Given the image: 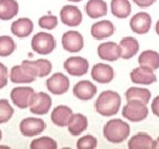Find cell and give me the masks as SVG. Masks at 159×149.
I'll return each instance as SVG.
<instances>
[{"instance_id": "6da1fadb", "label": "cell", "mask_w": 159, "mask_h": 149, "mask_svg": "<svg viewBox=\"0 0 159 149\" xmlns=\"http://www.w3.org/2000/svg\"><path fill=\"white\" fill-rule=\"evenodd\" d=\"M122 105L120 95L115 91L107 89L98 95L95 101V111L101 116L111 117L118 113Z\"/></svg>"}, {"instance_id": "7a4b0ae2", "label": "cell", "mask_w": 159, "mask_h": 149, "mask_svg": "<svg viewBox=\"0 0 159 149\" xmlns=\"http://www.w3.org/2000/svg\"><path fill=\"white\" fill-rule=\"evenodd\" d=\"M130 127L123 119H111L103 127V136L108 142L120 144L128 138Z\"/></svg>"}, {"instance_id": "3957f363", "label": "cell", "mask_w": 159, "mask_h": 149, "mask_svg": "<svg viewBox=\"0 0 159 149\" xmlns=\"http://www.w3.org/2000/svg\"><path fill=\"white\" fill-rule=\"evenodd\" d=\"M122 114L125 118L130 122L139 123L147 118L149 109L147 107V104H145L142 101L130 99V101H127V104L123 107Z\"/></svg>"}, {"instance_id": "277c9868", "label": "cell", "mask_w": 159, "mask_h": 149, "mask_svg": "<svg viewBox=\"0 0 159 149\" xmlns=\"http://www.w3.org/2000/svg\"><path fill=\"white\" fill-rule=\"evenodd\" d=\"M31 47L33 52L40 55L51 54L57 47V41L51 33L38 32L31 40Z\"/></svg>"}, {"instance_id": "5b68a950", "label": "cell", "mask_w": 159, "mask_h": 149, "mask_svg": "<svg viewBox=\"0 0 159 149\" xmlns=\"http://www.w3.org/2000/svg\"><path fill=\"white\" fill-rule=\"evenodd\" d=\"M35 95V91L30 86H18L12 88L10 93V98L20 109L29 108L30 104L32 102L33 97Z\"/></svg>"}, {"instance_id": "8992f818", "label": "cell", "mask_w": 159, "mask_h": 149, "mask_svg": "<svg viewBox=\"0 0 159 149\" xmlns=\"http://www.w3.org/2000/svg\"><path fill=\"white\" fill-rule=\"evenodd\" d=\"M20 133L25 137H35L42 134L47 129V124L39 117H27L23 118L19 125Z\"/></svg>"}, {"instance_id": "52a82bcc", "label": "cell", "mask_w": 159, "mask_h": 149, "mask_svg": "<svg viewBox=\"0 0 159 149\" xmlns=\"http://www.w3.org/2000/svg\"><path fill=\"white\" fill-rule=\"evenodd\" d=\"M61 42L63 49L70 53H79L84 47V38L75 30H70L63 33Z\"/></svg>"}, {"instance_id": "ba28073f", "label": "cell", "mask_w": 159, "mask_h": 149, "mask_svg": "<svg viewBox=\"0 0 159 149\" xmlns=\"http://www.w3.org/2000/svg\"><path fill=\"white\" fill-rule=\"evenodd\" d=\"M64 70L72 76H83L89 72V63L85 57L82 56H70L65 60L64 64Z\"/></svg>"}, {"instance_id": "9c48e42d", "label": "cell", "mask_w": 159, "mask_h": 149, "mask_svg": "<svg viewBox=\"0 0 159 149\" xmlns=\"http://www.w3.org/2000/svg\"><path fill=\"white\" fill-rule=\"evenodd\" d=\"M47 88L53 95H63L70 89V79L61 72L54 73L48 79Z\"/></svg>"}, {"instance_id": "30bf717a", "label": "cell", "mask_w": 159, "mask_h": 149, "mask_svg": "<svg viewBox=\"0 0 159 149\" xmlns=\"http://www.w3.org/2000/svg\"><path fill=\"white\" fill-rule=\"evenodd\" d=\"M52 106V98L49 94L44 92L35 93L32 102L30 104L29 109L33 115L42 116L49 113L50 108Z\"/></svg>"}, {"instance_id": "8fae6325", "label": "cell", "mask_w": 159, "mask_h": 149, "mask_svg": "<svg viewBox=\"0 0 159 149\" xmlns=\"http://www.w3.org/2000/svg\"><path fill=\"white\" fill-rule=\"evenodd\" d=\"M60 19L63 25L70 28L79 27L83 21V15L76 6L66 5L60 11Z\"/></svg>"}, {"instance_id": "7c38bea8", "label": "cell", "mask_w": 159, "mask_h": 149, "mask_svg": "<svg viewBox=\"0 0 159 149\" xmlns=\"http://www.w3.org/2000/svg\"><path fill=\"white\" fill-rule=\"evenodd\" d=\"M152 17L147 12H138L133 16L129 21V27L133 32L136 34H146L152 28Z\"/></svg>"}, {"instance_id": "4fadbf2b", "label": "cell", "mask_w": 159, "mask_h": 149, "mask_svg": "<svg viewBox=\"0 0 159 149\" xmlns=\"http://www.w3.org/2000/svg\"><path fill=\"white\" fill-rule=\"evenodd\" d=\"M129 76H130L133 83L140 85H150L154 84L157 81V76L154 70L146 66H140V65L133 70Z\"/></svg>"}, {"instance_id": "5bb4252c", "label": "cell", "mask_w": 159, "mask_h": 149, "mask_svg": "<svg viewBox=\"0 0 159 149\" xmlns=\"http://www.w3.org/2000/svg\"><path fill=\"white\" fill-rule=\"evenodd\" d=\"M91 75L94 81L101 84H108L114 79L115 72L114 69L109 64L105 63H97L92 67Z\"/></svg>"}, {"instance_id": "9a60e30c", "label": "cell", "mask_w": 159, "mask_h": 149, "mask_svg": "<svg viewBox=\"0 0 159 149\" xmlns=\"http://www.w3.org/2000/svg\"><path fill=\"white\" fill-rule=\"evenodd\" d=\"M97 54L104 61L115 62L118 59H120L122 51H120L119 44L112 42V41H108V42H104L98 45V47H97Z\"/></svg>"}, {"instance_id": "2e32d148", "label": "cell", "mask_w": 159, "mask_h": 149, "mask_svg": "<svg viewBox=\"0 0 159 149\" xmlns=\"http://www.w3.org/2000/svg\"><path fill=\"white\" fill-rule=\"evenodd\" d=\"M97 93V87L94 83L87 79L80 81L73 87V94L80 101H89L94 98Z\"/></svg>"}, {"instance_id": "e0dca14e", "label": "cell", "mask_w": 159, "mask_h": 149, "mask_svg": "<svg viewBox=\"0 0 159 149\" xmlns=\"http://www.w3.org/2000/svg\"><path fill=\"white\" fill-rule=\"evenodd\" d=\"M115 33V25L109 20H101L97 21L91 28V34L94 39L103 40L112 37Z\"/></svg>"}, {"instance_id": "ac0fdd59", "label": "cell", "mask_w": 159, "mask_h": 149, "mask_svg": "<svg viewBox=\"0 0 159 149\" xmlns=\"http://www.w3.org/2000/svg\"><path fill=\"white\" fill-rule=\"evenodd\" d=\"M73 115L71 107L66 105H59L54 107L51 113V120L57 127H66Z\"/></svg>"}, {"instance_id": "d6986e66", "label": "cell", "mask_w": 159, "mask_h": 149, "mask_svg": "<svg viewBox=\"0 0 159 149\" xmlns=\"http://www.w3.org/2000/svg\"><path fill=\"white\" fill-rule=\"evenodd\" d=\"M33 21L29 18H20L13 21L11 25V32L15 37L23 39L29 37L33 32Z\"/></svg>"}, {"instance_id": "ffe728a7", "label": "cell", "mask_w": 159, "mask_h": 149, "mask_svg": "<svg viewBox=\"0 0 159 149\" xmlns=\"http://www.w3.org/2000/svg\"><path fill=\"white\" fill-rule=\"evenodd\" d=\"M87 126H89V120L85 115L80 114V113H76V114L73 113L66 127L72 136H80L86 130Z\"/></svg>"}, {"instance_id": "44dd1931", "label": "cell", "mask_w": 159, "mask_h": 149, "mask_svg": "<svg viewBox=\"0 0 159 149\" xmlns=\"http://www.w3.org/2000/svg\"><path fill=\"white\" fill-rule=\"evenodd\" d=\"M9 79L15 84H29L35 81V77L30 74L22 64L15 65L10 70Z\"/></svg>"}, {"instance_id": "7402d4cb", "label": "cell", "mask_w": 159, "mask_h": 149, "mask_svg": "<svg viewBox=\"0 0 159 149\" xmlns=\"http://www.w3.org/2000/svg\"><path fill=\"white\" fill-rule=\"evenodd\" d=\"M129 149H155V140L146 133H138L128 140Z\"/></svg>"}, {"instance_id": "603a6c76", "label": "cell", "mask_w": 159, "mask_h": 149, "mask_svg": "<svg viewBox=\"0 0 159 149\" xmlns=\"http://www.w3.org/2000/svg\"><path fill=\"white\" fill-rule=\"evenodd\" d=\"M85 12L91 19H99L107 15V3L104 0H89L85 5Z\"/></svg>"}, {"instance_id": "cb8c5ba5", "label": "cell", "mask_w": 159, "mask_h": 149, "mask_svg": "<svg viewBox=\"0 0 159 149\" xmlns=\"http://www.w3.org/2000/svg\"><path fill=\"white\" fill-rule=\"evenodd\" d=\"M120 51H122V59L129 60L134 57L139 51V43L137 39L133 37H125L120 40L119 43Z\"/></svg>"}, {"instance_id": "d4e9b609", "label": "cell", "mask_w": 159, "mask_h": 149, "mask_svg": "<svg viewBox=\"0 0 159 149\" xmlns=\"http://www.w3.org/2000/svg\"><path fill=\"white\" fill-rule=\"evenodd\" d=\"M19 13V3L16 0H0V20L8 21Z\"/></svg>"}, {"instance_id": "484cf974", "label": "cell", "mask_w": 159, "mask_h": 149, "mask_svg": "<svg viewBox=\"0 0 159 149\" xmlns=\"http://www.w3.org/2000/svg\"><path fill=\"white\" fill-rule=\"evenodd\" d=\"M138 63L140 66H146L152 70L159 69V53L154 50L143 51L138 56Z\"/></svg>"}, {"instance_id": "4316f807", "label": "cell", "mask_w": 159, "mask_h": 149, "mask_svg": "<svg viewBox=\"0 0 159 149\" xmlns=\"http://www.w3.org/2000/svg\"><path fill=\"white\" fill-rule=\"evenodd\" d=\"M111 10L113 16L118 19L128 18L132 12V5L129 0H112L111 2Z\"/></svg>"}, {"instance_id": "83f0119b", "label": "cell", "mask_w": 159, "mask_h": 149, "mask_svg": "<svg viewBox=\"0 0 159 149\" xmlns=\"http://www.w3.org/2000/svg\"><path fill=\"white\" fill-rule=\"evenodd\" d=\"M126 101L130 99H137V101H142L145 104H148L152 98V93L147 88L143 87H129L126 91Z\"/></svg>"}, {"instance_id": "f1b7e54d", "label": "cell", "mask_w": 159, "mask_h": 149, "mask_svg": "<svg viewBox=\"0 0 159 149\" xmlns=\"http://www.w3.org/2000/svg\"><path fill=\"white\" fill-rule=\"evenodd\" d=\"M17 49L15 40L9 35H1L0 37V56H10Z\"/></svg>"}, {"instance_id": "f546056e", "label": "cell", "mask_w": 159, "mask_h": 149, "mask_svg": "<svg viewBox=\"0 0 159 149\" xmlns=\"http://www.w3.org/2000/svg\"><path fill=\"white\" fill-rule=\"evenodd\" d=\"M30 148L31 149H57V142L55 139L51 138L49 136L39 137V138L33 139L30 142Z\"/></svg>"}, {"instance_id": "4dcf8cb0", "label": "cell", "mask_w": 159, "mask_h": 149, "mask_svg": "<svg viewBox=\"0 0 159 149\" xmlns=\"http://www.w3.org/2000/svg\"><path fill=\"white\" fill-rule=\"evenodd\" d=\"M15 109L11 106L9 101L6 98L0 99V124H6L12 118Z\"/></svg>"}, {"instance_id": "1f68e13d", "label": "cell", "mask_w": 159, "mask_h": 149, "mask_svg": "<svg viewBox=\"0 0 159 149\" xmlns=\"http://www.w3.org/2000/svg\"><path fill=\"white\" fill-rule=\"evenodd\" d=\"M97 147V138L93 135H85L77 140L76 148L79 149H95Z\"/></svg>"}, {"instance_id": "d6a6232c", "label": "cell", "mask_w": 159, "mask_h": 149, "mask_svg": "<svg viewBox=\"0 0 159 149\" xmlns=\"http://www.w3.org/2000/svg\"><path fill=\"white\" fill-rule=\"evenodd\" d=\"M35 64L38 67V77L48 76L52 72V63L47 59H38L35 60Z\"/></svg>"}, {"instance_id": "836d02e7", "label": "cell", "mask_w": 159, "mask_h": 149, "mask_svg": "<svg viewBox=\"0 0 159 149\" xmlns=\"http://www.w3.org/2000/svg\"><path fill=\"white\" fill-rule=\"evenodd\" d=\"M57 23H59V20L55 16L53 15H45L39 19V25L40 28L45 30H53L57 27Z\"/></svg>"}, {"instance_id": "e575fe53", "label": "cell", "mask_w": 159, "mask_h": 149, "mask_svg": "<svg viewBox=\"0 0 159 149\" xmlns=\"http://www.w3.org/2000/svg\"><path fill=\"white\" fill-rule=\"evenodd\" d=\"M9 81V71L3 63H0V89L5 88Z\"/></svg>"}, {"instance_id": "d590c367", "label": "cell", "mask_w": 159, "mask_h": 149, "mask_svg": "<svg viewBox=\"0 0 159 149\" xmlns=\"http://www.w3.org/2000/svg\"><path fill=\"white\" fill-rule=\"evenodd\" d=\"M157 0H133V2L140 8H148L152 6Z\"/></svg>"}, {"instance_id": "8d00e7d4", "label": "cell", "mask_w": 159, "mask_h": 149, "mask_svg": "<svg viewBox=\"0 0 159 149\" xmlns=\"http://www.w3.org/2000/svg\"><path fill=\"white\" fill-rule=\"evenodd\" d=\"M152 112L155 116L159 117V95L156 96L152 102Z\"/></svg>"}, {"instance_id": "74e56055", "label": "cell", "mask_w": 159, "mask_h": 149, "mask_svg": "<svg viewBox=\"0 0 159 149\" xmlns=\"http://www.w3.org/2000/svg\"><path fill=\"white\" fill-rule=\"evenodd\" d=\"M155 30H156V33L159 35V20L157 21V23H156V27H155Z\"/></svg>"}, {"instance_id": "f35d334b", "label": "cell", "mask_w": 159, "mask_h": 149, "mask_svg": "<svg viewBox=\"0 0 159 149\" xmlns=\"http://www.w3.org/2000/svg\"><path fill=\"white\" fill-rule=\"evenodd\" d=\"M159 148V137H157V139L155 140V149Z\"/></svg>"}, {"instance_id": "ab89813d", "label": "cell", "mask_w": 159, "mask_h": 149, "mask_svg": "<svg viewBox=\"0 0 159 149\" xmlns=\"http://www.w3.org/2000/svg\"><path fill=\"white\" fill-rule=\"evenodd\" d=\"M67 1H71V2H80V1H83V0H67Z\"/></svg>"}, {"instance_id": "60d3db41", "label": "cell", "mask_w": 159, "mask_h": 149, "mask_svg": "<svg viewBox=\"0 0 159 149\" xmlns=\"http://www.w3.org/2000/svg\"><path fill=\"white\" fill-rule=\"evenodd\" d=\"M0 148H10V147L9 146H2V145H0Z\"/></svg>"}, {"instance_id": "b9f144b4", "label": "cell", "mask_w": 159, "mask_h": 149, "mask_svg": "<svg viewBox=\"0 0 159 149\" xmlns=\"http://www.w3.org/2000/svg\"><path fill=\"white\" fill-rule=\"evenodd\" d=\"M1 139H2V132H1V129H0V142H1Z\"/></svg>"}]
</instances>
